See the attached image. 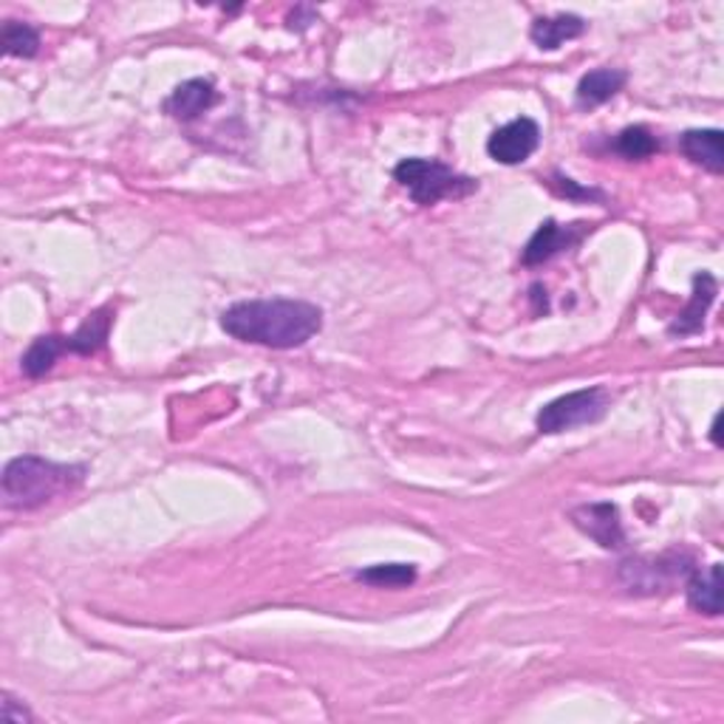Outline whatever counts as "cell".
Returning a JSON list of instances; mask_svg holds the SVG:
<instances>
[{
	"instance_id": "6da1fadb",
	"label": "cell",
	"mask_w": 724,
	"mask_h": 724,
	"mask_svg": "<svg viewBox=\"0 0 724 724\" xmlns=\"http://www.w3.org/2000/svg\"><path fill=\"white\" fill-rule=\"evenodd\" d=\"M222 329L241 343L288 351L306 345L323 329V312L314 303L288 297L241 301L222 314Z\"/></svg>"
},
{
	"instance_id": "7a4b0ae2",
	"label": "cell",
	"mask_w": 724,
	"mask_h": 724,
	"mask_svg": "<svg viewBox=\"0 0 724 724\" xmlns=\"http://www.w3.org/2000/svg\"><path fill=\"white\" fill-rule=\"evenodd\" d=\"M82 464H57L40 456H20L3 470V498L12 510H38L55 498L75 492L86 481Z\"/></svg>"
},
{
	"instance_id": "3957f363",
	"label": "cell",
	"mask_w": 724,
	"mask_h": 724,
	"mask_svg": "<svg viewBox=\"0 0 724 724\" xmlns=\"http://www.w3.org/2000/svg\"><path fill=\"white\" fill-rule=\"evenodd\" d=\"M393 178L411 193V198L417 204H439L444 198H461L467 193H473L476 182L473 178L461 176L453 167H448L444 162L437 159H405L397 165Z\"/></svg>"
},
{
	"instance_id": "277c9868",
	"label": "cell",
	"mask_w": 724,
	"mask_h": 724,
	"mask_svg": "<svg viewBox=\"0 0 724 724\" xmlns=\"http://www.w3.org/2000/svg\"><path fill=\"white\" fill-rule=\"evenodd\" d=\"M612 397L606 388H586V391H571L560 400L549 402L547 408H540L538 413V430L540 433H566L580 424H591L597 419L606 417Z\"/></svg>"
},
{
	"instance_id": "5b68a950",
	"label": "cell",
	"mask_w": 724,
	"mask_h": 724,
	"mask_svg": "<svg viewBox=\"0 0 724 724\" xmlns=\"http://www.w3.org/2000/svg\"><path fill=\"white\" fill-rule=\"evenodd\" d=\"M694 560L687 555H659V558H634L620 566V584L632 595H657L676 580H687L694 571Z\"/></svg>"
},
{
	"instance_id": "8992f818",
	"label": "cell",
	"mask_w": 724,
	"mask_h": 724,
	"mask_svg": "<svg viewBox=\"0 0 724 724\" xmlns=\"http://www.w3.org/2000/svg\"><path fill=\"white\" fill-rule=\"evenodd\" d=\"M538 141H540L538 123L529 117H521L501 125V128L490 136V141H487V154H490L496 162H501V165H521V162H527L529 156L538 150Z\"/></svg>"
},
{
	"instance_id": "52a82bcc",
	"label": "cell",
	"mask_w": 724,
	"mask_h": 724,
	"mask_svg": "<svg viewBox=\"0 0 724 724\" xmlns=\"http://www.w3.org/2000/svg\"><path fill=\"white\" fill-rule=\"evenodd\" d=\"M571 521L584 535L597 540L603 549H620L626 544V532H623L620 510L608 501L584 503L571 510Z\"/></svg>"
},
{
	"instance_id": "ba28073f",
	"label": "cell",
	"mask_w": 724,
	"mask_h": 724,
	"mask_svg": "<svg viewBox=\"0 0 724 724\" xmlns=\"http://www.w3.org/2000/svg\"><path fill=\"white\" fill-rule=\"evenodd\" d=\"M718 283L711 272H699L694 277V292H691V303L676 314V320L671 323L668 332L679 334V337H687V334L702 332V323H705V314L711 309V303L716 301Z\"/></svg>"
},
{
	"instance_id": "9c48e42d",
	"label": "cell",
	"mask_w": 724,
	"mask_h": 724,
	"mask_svg": "<svg viewBox=\"0 0 724 724\" xmlns=\"http://www.w3.org/2000/svg\"><path fill=\"white\" fill-rule=\"evenodd\" d=\"M580 224H575V227H560L558 222H544L538 227V233L529 238L527 250H524V264L527 266H538L544 264V261L555 258L558 252L569 250L571 244H577V238H580Z\"/></svg>"
},
{
	"instance_id": "30bf717a",
	"label": "cell",
	"mask_w": 724,
	"mask_h": 724,
	"mask_svg": "<svg viewBox=\"0 0 724 724\" xmlns=\"http://www.w3.org/2000/svg\"><path fill=\"white\" fill-rule=\"evenodd\" d=\"M722 130L705 128V130H685L679 136V150L685 159L694 165L705 167L711 173H724V148H722Z\"/></svg>"
},
{
	"instance_id": "8fae6325",
	"label": "cell",
	"mask_w": 724,
	"mask_h": 724,
	"mask_svg": "<svg viewBox=\"0 0 724 724\" xmlns=\"http://www.w3.org/2000/svg\"><path fill=\"white\" fill-rule=\"evenodd\" d=\"M215 86L209 80H187L170 94L167 99V114H173L182 123L198 119L204 111H209L215 105Z\"/></svg>"
},
{
	"instance_id": "7c38bea8",
	"label": "cell",
	"mask_w": 724,
	"mask_h": 724,
	"mask_svg": "<svg viewBox=\"0 0 724 724\" xmlns=\"http://www.w3.org/2000/svg\"><path fill=\"white\" fill-rule=\"evenodd\" d=\"M687 603L711 617L722 614V564H711L705 571L694 569L685 580Z\"/></svg>"
},
{
	"instance_id": "4fadbf2b",
	"label": "cell",
	"mask_w": 724,
	"mask_h": 724,
	"mask_svg": "<svg viewBox=\"0 0 724 724\" xmlns=\"http://www.w3.org/2000/svg\"><path fill=\"white\" fill-rule=\"evenodd\" d=\"M586 31V20L577 14H555V18H538L529 29V38L538 49L555 51L569 40L580 38Z\"/></svg>"
},
{
	"instance_id": "5bb4252c",
	"label": "cell",
	"mask_w": 724,
	"mask_h": 724,
	"mask_svg": "<svg viewBox=\"0 0 724 724\" xmlns=\"http://www.w3.org/2000/svg\"><path fill=\"white\" fill-rule=\"evenodd\" d=\"M626 86V75L617 68H595L584 80L577 82V105L580 108H597V105L608 102L612 97L623 91Z\"/></svg>"
},
{
	"instance_id": "9a60e30c",
	"label": "cell",
	"mask_w": 724,
	"mask_h": 724,
	"mask_svg": "<svg viewBox=\"0 0 724 724\" xmlns=\"http://www.w3.org/2000/svg\"><path fill=\"white\" fill-rule=\"evenodd\" d=\"M68 349V337H62V334H49V337H38L35 343L29 345V351L23 354V360H20V369H23L26 376H31V380H38V376L49 374L51 369H55V362L60 360Z\"/></svg>"
},
{
	"instance_id": "2e32d148",
	"label": "cell",
	"mask_w": 724,
	"mask_h": 724,
	"mask_svg": "<svg viewBox=\"0 0 724 724\" xmlns=\"http://www.w3.org/2000/svg\"><path fill=\"white\" fill-rule=\"evenodd\" d=\"M111 323H114L111 309H99V312L88 314L86 323H82L80 329L71 334V337H68V349L75 351V354H82V356L97 354V351L105 345V340H108Z\"/></svg>"
},
{
	"instance_id": "e0dca14e",
	"label": "cell",
	"mask_w": 724,
	"mask_h": 724,
	"mask_svg": "<svg viewBox=\"0 0 724 724\" xmlns=\"http://www.w3.org/2000/svg\"><path fill=\"white\" fill-rule=\"evenodd\" d=\"M356 577L376 589H405L417 580V569L411 564H376L371 569L356 571Z\"/></svg>"
},
{
	"instance_id": "ac0fdd59",
	"label": "cell",
	"mask_w": 724,
	"mask_h": 724,
	"mask_svg": "<svg viewBox=\"0 0 724 724\" xmlns=\"http://www.w3.org/2000/svg\"><path fill=\"white\" fill-rule=\"evenodd\" d=\"M614 150H617L620 156H626V159L639 162V159H648V156L657 154L659 141L648 128H643V125H634V128H626L620 136H617V141H614Z\"/></svg>"
},
{
	"instance_id": "d6986e66",
	"label": "cell",
	"mask_w": 724,
	"mask_h": 724,
	"mask_svg": "<svg viewBox=\"0 0 724 724\" xmlns=\"http://www.w3.org/2000/svg\"><path fill=\"white\" fill-rule=\"evenodd\" d=\"M3 51L9 57H35L40 51V35L29 23L9 20L3 26Z\"/></svg>"
},
{
	"instance_id": "ffe728a7",
	"label": "cell",
	"mask_w": 724,
	"mask_h": 724,
	"mask_svg": "<svg viewBox=\"0 0 724 724\" xmlns=\"http://www.w3.org/2000/svg\"><path fill=\"white\" fill-rule=\"evenodd\" d=\"M14 702L18 699H12V694H3V705H0V716L7 718V722H14V724H23V722H31V713L26 711V707H14Z\"/></svg>"
}]
</instances>
